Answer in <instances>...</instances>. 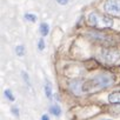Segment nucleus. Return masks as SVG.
I'll return each mask as SVG.
<instances>
[{"instance_id": "f257e3e1", "label": "nucleus", "mask_w": 120, "mask_h": 120, "mask_svg": "<svg viewBox=\"0 0 120 120\" xmlns=\"http://www.w3.org/2000/svg\"><path fill=\"white\" fill-rule=\"evenodd\" d=\"M114 82V77L108 73H100L90 79L80 80V94L97 92L99 90L106 88Z\"/></svg>"}, {"instance_id": "f03ea898", "label": "nucleus", "mask_w": 120, "mask_h": 120, "mask_svg": "<svg viewBox=\"0 0 120 120\" xmlns=\"http://www.w3.org/2000/svg\"><path fill=\"white\" fill-rule=\"evenodd\" d=\"M87 21L92 27H97V28H108L113 26V19H111L109 17L100 15L95 12L88 14Z\"/></svg>"}, {"instance_id": "7ed1b4c3", "label": "nucleus", "mask_w": 120, "mask_h": 120, "mask_svg": "<svg viewBox=\"0 0 120 120\" xmlns=\"http://www.w3.org/2000/svg\"><path fill=\"white\" fill-rule=\"evenodd\" d=\"M98 58L105 64H115L120 60V51L114 48H101L98 53Z\"/></svg>"}, {"instance_id": "20e7f679", "label": "nucleus", "mask_w": 120, "mask_h": 120, "mask_svg": "<svg viewBox=\"0 0 120 120\" xmlns=\"http://www.w3.org/2000/svg\"><path fill=\"white\" fill-rule=\"evenodd\" d=\"M104 10L112 15H120V0H106Z\"/></svg>"}, {"instance_id": "39448f33", "label": "nucleus", "mask_w": 120, "mask_h": 120, "mask_svg": "<svg viewBox=\"0 0 120 120\" xmlns=\"http://www.w3.org/2000/svg\"><path fill=\"white\" fill-rule=\"evenodd\" d=\"M108 101L111 104H120V91L112 92L108 95Z\"/></svg>"}, {"instance_id": "423d86ee", "label": "nucleus", "mask_w": 120, "mask_h": 120, "mask_svg": "<svg viewBox=\"0 0 120 120\" xmlns=\"http://www.w3.org/2000/svg\"><path fill=\"white\" fill-rule=\"evenodd\" d=\"M39 30H40V33H41V35H44V37H46V35L48 34V32H49V26H48L47 24H45V22H42V24L40 25V27H39Z\"/></svg>"}, {"instance_id": "0eeeda50", "label": "nucleus", "mask_w": 120, "mask_h": 120, "mask_svg": "<svg viewBox=\"0 0 120 120\" xmlns=\"http://www.w3.org/2000/svg\"><path fill=\"white\" fill-rule=\"evenodd\" d=\"M49 112H51L53 115H55V116H59L60 114H61V109H60L59 105H53V106H51Z\"/></svg>"}, {"instance_id": "6e6552de", "label": "nucleus", "mask_w": 120, "mask_h": 120, "mask_svg": "<svg viewBox=\"0 0 120 120\" xmlns=\"http://www.w3.org/2000/svg\"><path fill=\"white\" fill-rule=\"evenodd\" d=\"M25 19H26V20H28V21H31V22H35L38 18H37V15H35V14L26 13V14H25Z\"/></svg>"}, {"instance_id": "1a4fd4ad", "label": "nucleus", "mask_w": 120, "mask_h": 120, "mask_svg": "<svg viewBox=\"0 0 120 120\" xmlns=\"http://www.w3.org/2000/svg\"><path fill=\"white\" fill-rule=\"evenodd\" d=\"M15 52H17V54H18L19 56H22L24 53H25V47H24L22 45H19V46L15 47Z\"/></svg>"}, {"instance_id": "9d476101", "label": "nucleus", "mask_w": 120, "mask_h": 120, "mask_svg": "<svg viewBox=\"0 0 120 120\" xmlns=\"http://www.w3.org/2000/svg\"><path fill=\"white\" fill-rule=\"evenodd\" d=\"M45 93H46L47 98H51V95H52V88H51V85L49 84H46L45 85Z\"/></svg>"}, {"instance_id": "9b49d317", "label": "nucleus", "mask_w": 120, "mask_h": 120, "mask_svg": "<svg viewBox=\"0 0 120 120\" xmlns=\"http://www.w3.org/2000/svg\"><path fill=\"white\" fill-rule=\"evenodd\" d=\"M5 95L7 97V99H8L10 101H14V97H13L11 90H6V91H5Z\"/></svg>"}, {"instance_id": "f8f14e48", "label": "nucleus", "mask_w": 120, "mask_h": 120, "mask_svg": "<svg viewBox=\"0 0 120 120\" xmlns=\"http://www.w3.org/2000/svg\"><path fill=\"white\" fill-rule=\"evenodd\" d=\"M38 48H39V51H44V49H45V41H44L42 39L39 40V42H38Z\"/></svg>"}, {"instance_id": "ddd939ff", "label": "nucleus", "mask_w": 120, "mask_h": 120, "mask_svg": "<svg viewBox=\"0 0 120 120\" xmlns=\"http://www.w3.org/2000/svg\"><path fill=\"white\" fill-rule=\"evenodd\" d=\"M21 75H22L24 80H25V81H26V82L30 85V77H28V74H27L26 72H22V73H21Z\"/></svg>"}, {"instance_id": "4468645a", "label": "nucleus", "mask_w": 120, "mask_h": 120, "mask_svg": "<svg viewBox=\"0 0 120 120\" xmlns=\"http://www.w3.org/2000/svg\"><path fill=\"white\" fill-rule=\"evenodd\" d=\"M12 113H13L14 115L19 116V109H18L17 107H12Z\"/></svg>"}, {"instance_id": "2eb2a0df", "label": "nucleus", "mask_w": 120, "mask_h": 120, "mask_svg": "<svg viewBox=\"0 0 120 120\" xmlns=\"http://www.w3.org/2000/svg\"><path fill=\"white\" fill-rule=\"evenodd\" d=\"M56 1H58L60 5H66V4L70 1V0H56Z\"/></svg>"}, {"instance_id": "dca6fc26", "label": "nucleus", "mask_w": 120, "mask_h": 120, "mask_svg": "<svg viewBox=\"0 0 120 120\" xmlns=\"http://www.w3.org/2000/svg\"><path fill=\"white\" fill-rule=\"evenodd\" d=\"M41 120H49V118H48V115H46V114H45V115H42V116H41Z\"/></svg>"}, {"instance_id": "f3484780", "label": "nucleus", "mask_w": 120, "mask_h": 120, "mask_svg": "<svg viewBox=\"0 0 120 120\" xmlns=\"http://www.w3.org/2000/svg\"><path fill=\"white\" fill-rule=\"evenodd\" d=\"M104 120H108V119H104Z\"/></svg>"}]
</instances>
